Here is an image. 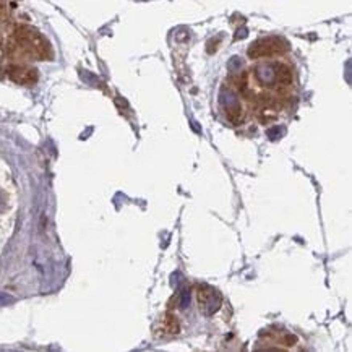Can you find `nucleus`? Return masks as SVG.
Returning <instances> with one entry per match:
<instances>
[{
	"instance_id": "5",
	"label": "nucleus",
	"mask_w": 352,
	"mask_h": 352,
	"mask_svg": "<svg viewBox=\"0 0 352 352\" xmlns=\"http://www.w3.org/2000/svg\"><path fill=\"white\" fill-rule=\"evenodd\" d=\"M179 333V321L174 315H164L161 320V334L162 336H174Z\"/></svg>"
},
{
	"instance_id": "3",
	"label": "nucleus",
	"mask_w": 352,
	"mask_h": 352,
	"mask_svg": "<svg viewBox=\"0 0 352 352\" xmlns=\"http://www.w3.org/2000/svg\"><path fill=\"white\" fill-rule=\"evenodd\" d=\"M198 303H200V310L205 313V315H211L216 312V308L221 305V297L219 294L211 289L208 286H203L198 289Z\"/></svg>"
},
{
	"instance_id": "2",
	"label": "nucleus",
	"mask_w": 352,
	"mask_h": 352,
	"mask_svg": "<svg viewBox=\"0 0 352 352\" xmlns=\"http://www.w3.org/2000/svg\"><path fill=\"white\" fill-rule=\"evenodd\" d=\"M17 39L26 51L38 55V57H44L47 52V43L43 36H39L36 31L30 30V28H20L17 31Z\"/></svg>"
},
{
	"instance_id": "6",
	"label": "nucleus",
	"mask_w": 352,
	"mask_h": 352,
	"mask_svg": "<svg viewBox=\"0 0 352 352\" xmlns=\"http://www.w3.org/2000/svg\"><path fill=\"white\" fill-rule=\"evenodd\" d=\"M4 208V198H2V195H0V210Z\"/></svg>"
},
{
	"instance_id": "4",
	"label": "nucleus",
	"mask_w": 352,
	"mask_h": 352,
	"mask_svg": "<svg viewBox=\"0 0 352 352\" xmlns=\"http://www.w3.org/2000/svg\"><path fill=\"white\" fill-rule=\"evenodd\" d=\"M9 77L13 81L22 83V85H33V83L38 80L36 72L31 70V68H26V67H10Z\"/></svg>"
},
{
	"instance_id": "1",
	"label": "nucleus",
	"mask_w": 352,
	"mask_h": 352,
	"mask_svg": "<svg viewBox=\"0 0 352 352\" xmlns=\"http://www.w3.org/2000/svg\"><path fill=\"white\" fill-rule=\"evenodd\" d=\"M287 49H289V46L282 38H266L252 44L250 49H248V55H250L252 59L273 57V55L286 52Z\"/></svg>"
}]
</instances>
